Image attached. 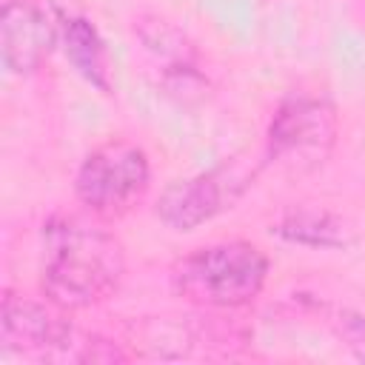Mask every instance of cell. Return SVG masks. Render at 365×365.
I'll list each match as a JSON object with an SVG mask.
<instances>
[{
  "label": "cell",
  "instance_id": "5b68a950",
  "mask_svg": "<svg viewBox=\"0 0 365 365\" xmlns=\"http://www.w3.org/2000/svg\"><path fill=\"white\" fill-rule=\"evenodd\" d=\"M257 165L231 157L208 171L174 180L163 188L154 214L171 231H194L222 211H231L257 180Z\"/></svg>",
  "mask_w": 365,
  "mask_h": 365
},
{
  "label": "cell",
  "instance_id": "ba28073f",
  "mask_svg": "<svg viewBox=\"0 0 365 365\" xmlns=\"http://www.w3.org/2000/svg\"><path fill=\"white\" fill-rule=\"evenodd\" d=\"M60 48L71 68L100 94H111V66L106 54V43L97 31V26L83 14H66L60 17Z\"/></svg>",
  "mask_w": 365,
  "mask_h": 365
},
{
  "label": "cell",
  "instance_id": "6da1fadb",
  "mask_svg": "<svg viewBox=\"0 0 365 365\" xmlns=\"http://www.w3.org/2000/svg\"><path fill=\"white\" fill-rule=\"evenodd\" d=\"M40 294L66 311L108 302L125 277V248L97 217L54 214L40 231Z\"/></svg>",
  "mask_w": 365,
  "mask_h": 365
},
{
  "label": "cell",
  "instance_id": "7a4b0ae2",
  "mask_svg": "<svg viewBox=\"0 0 365 365\" xmlns=\"http://www.w3.org/2000/svg\"><path fill=\"white\" fill-rule=\"evenodd\" d=\"M271 259L251 240L200 245L171 265V288L197 308L237 311L251 305L268 282Z\"/></svg>",
  "mask_w": 365,
  "mask_h": 365
},
{
  "label": "cell",
  "instance_id": "9c48e42d",
  "mask_svg": "<svg viewBox=\"0 0 365 365\" xmlns=\"http://www.w3.org/2000/svg\"><path fill=\"white\" fill-rule=\"evenodd\" d=\"M277 237L302 248H345L351 242V228L342 217L325 208H294L285 211L274 228Z\"/></svg>",
  "mask_w": 365,
  "mask_h": 365
},
{
  "label": "cell",
  "instance_id": "52a82bcc",
  "mask_svg": "<svg viewBox=\"0 0 365 365\" xmlns=\"http://www.w3.org/2000/svg\"><path fill=\"white\" fill-rule=\"evenodd\" d=\"M63 11L40 0H6L0 11L3 66L14 77L37 74L60 46Z\"/></svg>",
  "mask_w": 365,
  "mask_h": 365
},
{
  "label": "cell",
  "instance_id": "277c9868",
  "mask_svg": "<svg viewBox=\"0 0 365 365\" xmlns=\"http://www.w3.org/2000/svg\"><path fill=\"white\" fill-rule=\"evenodd\" d=\"M339 140V111L317 91L285 94L265 128V160L288 171L319 168Z\"/></svg>",
  "mask_w": 365,
  "mask_h": 365
},
{
  "label": "cell",
  "instance_id": "3957f363",
  "mask_svg": "<svg viewBox=\"0 0 365 365\" xmlns=\"http://www.w3.org/2000/svg\"><path fill=\"white\" fill-rule=\"evenodd\" d=\"M151 188V160L143 145L111 137L94 145L74 174L77 202L97 220H120L131 214Z\"/></svg>",
  "mask_w": 365,
  "mask_h": 365
},
{
  "label": "cell",
  "instance_id": "30bf717a",
  "mask_svg": "<svg viewBox=\"0 0 365 365\" xmlns=\"http://www.w3.org/2000/svg\"><path fill=\"white\" fill-rule=\"evenodd\" d=\"M336 322H339V334H342V336H345L351 345L365 348V317H362V314L342 311Z\"/></svg>",
  "mask_w": 365,
  "mask_h": 365
},
{
  "label": "cell",
  "instance_id": "8992f818",
  "mask_svg": "<svg viewBox=\"0 0 365 365\" xmlns=\"http://www.w3.org/2000/svg\"><path fill=\"white\" fill-rule=\"evenodd\" d=\"M0 342L6 351L20 354H68V348L80 345L77 328L71 322V311L40 297H26L20 291L6 288L0 299Z\"/></svg>",
  "mask_w": 365,
  "mask_h": 365
}]
</instances>
